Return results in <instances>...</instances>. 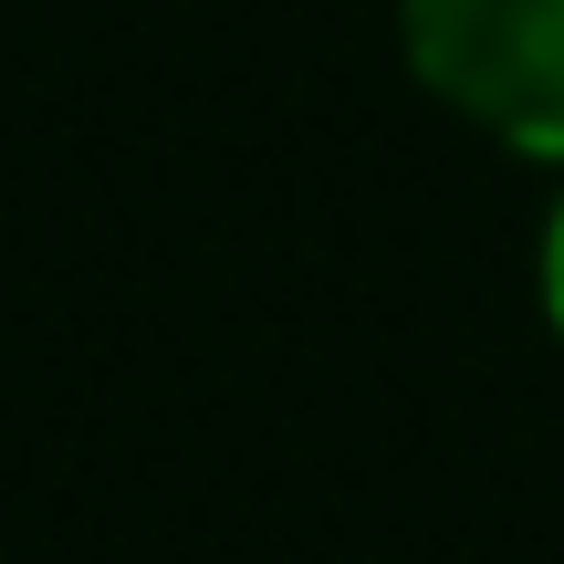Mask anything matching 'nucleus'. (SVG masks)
I'll use <instances>...</instances> for the list:
<instances>
[{
    "instance_id": "obj_1",
    "label": "nucleus",
    "mask_w": 564,
    "mask_h": 564,
    "mask_svg": "<svg viewBox=\"0 0 564 564\" xmlns=\"http://www.w3.org/2000/svg\"><path fill=\"white\" fill-rule=\"evenodd\" d=\"M408 53L491 137L564 158V0H408Z\"/></svg>"
},
{
    "instance_id": "obj_2",
    "label": "nucleus",
    "mask_w": 564,
    "mask_h": 564,
    "mask_svg": "<svg viewBox=\"0 0 564 564\" xmlns=\"http://www.w3.org/2000/svg\"><path fill=\"white\" fill-rule=\"evenodd\" d=\"M544 303H554V324H564V209H554V241H544Z\"/></svg>"
}]
</instances>
